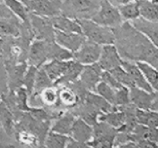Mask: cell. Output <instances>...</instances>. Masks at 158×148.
<instances>
[{"mask_svg":"<svg viewBox=\"0 0 158 148\" xmlns=\"http://www.w3.org/2000/svg\"><path fill=\"white\" fill-rule=\"evenodd\" d=\"M113 32L114 45L123 61L143 62L158 69V49L131 22H123Z\"/></svg>","mask_w":158,"mask_h":148,"instance_id":"6da1fadb","label":"cell"},{"mask_svg":"<svg viewBox=\"0 0 158 148\" xmlns=\"http://www.w3.org/2000/svg\"><path fill=\"white\" fill-rule=\"evenodd\" d=\"M73 59V53L61 48L55 41L34 39L31 42L28 53V65L41 67L44 63L52 60L68 61Z\"/></svg>","mask_w":158,"mask_h":148,"instance_id":"7a4b0ae2","label":"cell"},{"mask_svg":"<svg viewBox=\"0 0 158 148\" xmlns=\"http://www.w3.org/2000/svg\"><path fill=\"white\" fill-rule=\"evenodd\" d=\"M102 0H62V15L75 20H91Z\"/></svg>","mask_w":158,"mask_h":148,"instance_id":"3957f363","label":"cell"},{"mask_svg":"<svg viewBox=\"0 0 158 148\" xmlns=\"http://www.w3.org/2000/svg\"><path fill=\"white\" fill-rule=\"evenodd\" d=\"M80 25L81 31L85 40L99 45H108L114 44L115 36L113 29L108 27H104L102 25L96 23L93 20L86 19V20H77Z\"/></svg>","mask_w":158,"mask_h":148,"instance_id":"277c9868","label":"cell"},{"mask_svg":"<svg viewBox=\"0 0 158 148\" xmlns=\"http://www.w3.org/2000/svg\"><path fill=\"white\" fill-rule=\"evenodd\" d=\"M93 128V139L87 143L90 148H115L117 130L104 121H98Z\"/></svg>","mask_w":158,"mask_h":148,"instance_id":"5b68a950","label":"cell"},{"mask_svg":"<svg viewBox=\"0 0 158 148\" xmlns=\"http://www.w3.org/2000/svg\"><path fill=\"white\" fill-rule=\"evenodd\" d=\"M91 20L104 27H108L111 29L119 27L124 22L120 15L118 7L115 4H113L110 0L101 1L99 11Z\"/></svg>","mask_w":158,"mask_h":148,"instance_id":"8992f818","label":"cell"},{"mask_svg":"<svg viewBox=\"0 0 158 148\" xmlns=\"http://www.w3.org/2000/svg\"><path fill=\"white\" fill-rule=\"evenodd\" d=\"M29 14L52 19L62 15V0H21Z\"/></svg>","mask_w":158,"mask_h":148,"instance_id":"52a82bcc","label":"cell"},{"mask_svg":"<svg viewBox=\"0 0 158 148\" xmlns=\"http://www.w3.org/2000/svg\"><path fill=\"white\" fill-rule=\"evenodd\" d=\"M29 22L34 34V39L55 41V28L50 19L29 14Z\"/></svg>","mask_w":158,"mask_h":148,"instance_id":"ba28073f","label":"cell"},{"mask_svg":"<svg viewBox=\"0 0 158 148\" xmlns=\"http://www.w3.org/2000/svg\"><path fill=\"white\" fill-rule=\"evenodd\" d=\"M4 70L6 72V87L7 91H15L20 87H23L25 73L28 69V63H14L3 62Z\"/></svg>","mask_w":158,"mask_h":148,"instance_id":"9c48e42d","label":"cell"},{"mask_svg":"<svg viewBox=\"0 0 158 148\" xmlns=\"http://www.w3.org/2000/svg\"><path fill=\"white\" fill-rule=\"evenodd\" d=\"M102 48V45L85 40L77 52L73 53V60L83 66L96 64L99 62Z\"/></svg>","mask_w":158,"mask_h":148,"instance_id":"30bf717a","label":"cell"},{"mask_svg":"<svg viewBox=\"0 0 158 148\" xmlns=\"http://www.w3.org/2000/svg\"><path fill=\"white\" fill-rule=\"evenodd\" d=\"M103 72V69L100 67L98 63L93 65H85L82 68L78 81L87 91L94 92L97 86L102 81Z\"/></svg>","mask_w":158,"mask_h":148,"instance_id":"8fae6325","label":"cell"},{"mask_svg":"<svg viewBox=\"0 0 158 148\" xmlns=\"http://www.w3.org/2000/svg\"><path fill=\"white\" fill-rule=\"evenodd\" d=\"M122 62L123 60L114 44L104 45L102 48V53L98 64L103 69V71H111L114 68L121 66Z\"/></svg>","mask_w":158,"mask_h":148,"instance_id":"7c38bea8","label":"cell"},{"mask_svg":"<svg viewBox=\"0 0 158 148\" xmlns=\"http://www.w3.org/2000/svg\"><path fill=\"white\" fill-rule=\"evenodd\" d=\"M84 41L85 37L83 36V34L67 33L55 30V42L72 53L77 52Z\"/></svg>","mask_w":158,"mask_h":148,"instance_id":"4fadbf2b","label":"cell"},{"mask_svg":"<svg viewBox=\"0 0 158 148\" xmlns=\"http://www.w3.org/2000/svg\"><path fill=\"white\" fill-rule=\"evenodd\" d=\"M77 116L72 111H64L53 119L50 127V132L64 136H70L71 129Z\"/></svg>","mask_w":158,"mask_h":148,"instance_id":"5bb4252c","label":"cell"},{"mask_svg":"<svg viewBox=\"0 0 158 148\" xmlns=\"http://www.w3.org/2000/svg\"><path fill=\"white\" fill-rule=\"evenodd\" d=\"M71 62H72V59L68 60V61L52 60V61L44 63V64L41 66V68L45 71V73L48 75V77L53 82V86H55V84L66 74L68 68L70 67Z\"/></svg>","mask_w":158,"mask_h":148,"instance_id":"9a60e30c","label":"cell"},{"mask_svg":"<svg viewBox=\"0 0 158 148\" xmlns=\"http://www.w3.org/2000/svg\"><path fill=\"white\" fill-rule=\"evenodd\" d=\"M93 135H94L93 125H90L84 119L77 116L73 125H72L71 133L69 137L71 139L77 141V142L88 143L93 139Z\"/></svg>","mask_w":158,"mask_h":148,"instance_id":"2e32d148","label":"cell"},{"mask_svg":"<svg viewBox=\"0 0 158 148\" xmlns=\"http://www.w3.org/2000/svg\"><path fill=\"white\" fill-rule=\"evenodd\" d=\"M15 138L18 143L27 148H44V143L38 135L18 125H15Z\"/></svg>","mask_w":158,"mask_h":148,"instance_id":"e0dca14e","label":"cell"},{"mask_svg":"<svg viewBox=\"0 0 158 148\" xmlns=\"http://www.w3.org/2000/svg\"><path fill=\"white\" fill-rule=\"evenodd\" d=\"M59 91V105L66 109H73L80 102L77 92L71 86H58Z\"/></svg>","mask_w":158,"mask_h":148,"instance_id":"ac0fdd59","label":"cell"},{"mask_svg":"<svg viewBox=\"0 0 158 148\" xmlns=\"http://www.w3.org/2000/svg\"><path fill=\"white\" fill-rule=\"evenodd\" d=\"M17 117L2 99L0 100V127L9 137H15Z\"/></svg>","mask_w":158,"mask_h":148,"instance_id":"d6986e66","label":"cell"},{"mask_svg":"<svg viewBox=\"0 0 158 148\" xmlns=\"http://www.w3.org/2000/svg\"><path fill=\"white\" fill-rule=\"evenodd\" d=\"M122 67L124 68V70L127 72L129 77L131 78L132 82L135 84V87H139V89L145 90L147 92L152 93L153 90L151 89L149 83L147 82V80L145 79L143 73L140 70L137 63L129 62V61H123L122 62Z\"/></svg>","mask_w":158,"mask_h":148,"instance_id":"ffe728a7","label":"cell"},{"mask_svg":"<svg viewBox=\"0 0 158 148\" xmlns=\"http://www.w3.org/2000/svg\"><path fill=\"white\" fill-rule=\"evenodd\" d=\"M129 100L137 109L148 110L151 108V104L153 101V92H147L139 87L129 89Z\"/></svg>","mask_w":158,"mask_h":148,"instance_id":"44dd1931","label":"cell"},{"mask_svg":"<svg viewBox=\"0 0 158 148\" xmlns=\"http://www.w3.org/2000/svg\"><path fill=\"white\" fill-rule=\"evenodd\" d=\"M22 22L17 17L1 18L0 17V39L8 37H19L21 35Z\"/></svg>","mask_w":158,"mask_h":148,"instance_id":"7402d4cb","label":"cell"},{"mask_svg":"<svg viewBox=\"0 0 158 148\" xmlns=\"http://www.w3.org/2000/svg\"><path fill=\"white\" fill-rule=\"evenodd\" d=\"M50 22H52L55 30L62 31V32H67V33L82 34L80 25H79L78 21L75 20V19L66 17L64 15H60L50 19Z\"/></svg>","mask_w":158,"mask_h":148,"instance_id":"603a6c76","label":"cell"},{"mask_svg":"<svg viewBox=\"0 0 158 148\" xmlns=\"http://www.w3.org/2000/svg\"><path fill=\"white\" fill-rule=\"evenodd\" d=\"M99 121H104L109 125H111L112 128H114L115 130L119 131L126 122V114L125 111L121 107L118 108H114L112 111L102 113L99 116Z\"/></svg>","mask_w":158,"mask_h":148,"instance_id":"cb8c5ba5","label":"cell"},{"mask_svg":"<svg viewBox=\"0 0 158 148\" xmlns=\"http://www.w3.org/2000/svg\"><path fill=\"white\" fill-rule=\"evenodd\" d=\"M139 31L145 34L151 42L158 49V22L145 21L142 18L138 19L134 22H131Z\"/></svg>","mask_w":158,"mask_h":148,"instance_id":"d4e9b609","label":"cell"},{"mask_svg":"<svg viewBox=\"0 0 158 148\" xmlns=\"http://www.w3.org/2000/svg\"><path fill=\"white\" fill-rule=\"evenodd\" d=\"M138 5L143 20L158 22V2L156 0H138Z\"/></svg>","mask_w":158,"mask_h":148,"instance_id":"484cf974","label":"cell"},{"mask_svg":"<svg viewBox=\"0 0 158 148\" xmlns=\"http://www.w3.org/2000/svg\"><path fill=\"white\" fill-rule=\"evenodd\" d=\"M35 97H38L41 103H42V105L44 107H47V108H56L59 105V91H58V87L56 86L46 87V89L42 90Z\"/></svg>","mask_w":158,"mask_h":148,"instance_id":"4316f807","label":"cell"},{"mask_svg":"<svg viewBox=\"0 0 158 148\" xmlns=\"http://www.w3.org/2000/svg\"><path fill=\"white\" fill-rule=\"evenodd\" d=\"M135 117L138 124L143 125L147 128H158V112L151 109L143 110L135 108Z\"/></svg>","mask_w":158,"mask_h":148,"instance_id":"83f0119b","label":"cell"},{"mask_svg":"<svg viewBox=\"0 0 158 148\" xmlns=\"http://www.w3.org/2000/svg\"><path fill=\"white\" fill-rule=\"evenodd\" d=\"M2 4H4L22 23L29 22V11L21 0H2Z\"/></svg>","mask_w":158,"mask_h":148,"instance_id":"f1b7e54d","label":"cell"},{"mask_svg":"<svg viewBox=\"0 0 158 148\" xmlns=\"http://www.w3.org/2000/svg\"><path fill=\"white\" fill-rule=\"evenodd\" d=\"M137 65L143 73L145 79L147 80L151 89L153 90V92L158 91V69L143 62H139L137 63Z\"/></svg>","mask_w":158,"mask_h":148,"instance_id":"f546056e","label":"cell"},{"mask_svg":"<svg viewBox=\"0 0 158 148\" xmlns=\"http://www.w3.org/2000/svg\"><path fill=\"white\" fill-rule=\"evenodd\" d=\"M117 7L124 22H134L141 18L138 1L118 5Z\"/></svg>","mask_w":158,"mask_h":148,"instance_id":"4dcf8cb0","label":"cell"},{"mask_svg":"<svg viewBox=\"0 0 158 148\" xmlns=\"http://www.w3.org/2000/svg\"><path fill=\"white\" fill-rule=\"evenodd\" d=\"M117 91H119V90H114L113 87H110L109 84H107L106 82H104V81H101V82L97 86L96 91H94V93L98 94V95L102 97L103 99H105L109 104H111L114 108H116Z\"/></svg>","mask_w":158,"mask_h":148,"instance_id":"1f68e13d","label":"cell"},{"mask_svg":"<svg viewBox=\"0 0 158 148\" xmlns=\"http://www.w3.org/2000/svg\"><path fill=\"white\" fill-rule=\"evenodd\" d=\"M52 86H53V82L50 80L48 75L45 73V71H44L42 68L39 67L36 73L35 83H34V91L30 99H33L34 97L38 95L42 90L46 89V87H52Z\"/></svg>","mask_w":158,"mask_h":148,"instance_id":"d6a6232c","label":"cell"},{"mask_svg":"<svg viewBox=\"0 0 158 148\" xmlns=\"http://www.w3.org/2000/svg\"><path fill=\"white\" fill-rule=\"evenodd\" d=\"M69 140L70 137L49 132L45 139L44 148H66Z\"/></svg>","mask_w":158,"mask_h":148,"instance_id":"836d02e7","label":"cell"},{"mask_svg":"<svg viewBox=\"0 0 158 148\" xmlns=\"http://www.w3.org/2000/svg\"><path fill=\"white\" fill-rule=\"evenodd\" d=\"M109 73L118 81L120 84H122L123 87H127V89H132L135 87V84L132 82L131 78L129 77L128 73L124 70V68L121 66H119L117 68H114L113 70L109 71Z\"/></svg>","mask_w":158,"mask_h":148,"instance_id":"e575fe53","label":"cell"},{"mask_svg":"<svg viewBox=\"0 0 158 148\" xmlns=\"http://www.w3.org/2000/svg\"><path fill=\"white\" fill-rule=\"evenodd\" d=\"M38 70V67L35 66H28V69L25 73L24 80H23V87L27 90L28 94H29L30 98L33 94L34 91V83H35V78H36V73Z\"/></svg>","mask_w":158,"mask_h":148,"instance_id":"d590c367","label":"cell"},{"mask_svg":"<svg viewBox=\"0 0 158 148\" xmlns=\"http://www.w3.org/2000/svg\"><path fill=\"white\" fill-rule=\"evenodd\" d=\"M138 148H158V144L154 141L148 140V139H144L139 141L137 143Z\"/></svg>","mask_w":158,"mask_h":148,"instance_id":"8d00e7d4","label":"cell"},{"mask_svg":"<svg viewBox=\"0 0 158 148\" xmlns=\"http://www.w3.org/2000/svg\"><path fill=\"white\" fill-rule=\"evenodd\" d=\"M66 148H90V146L88 145L87 143H82V142H77L73 139L69 140V142L67 144V147Z\"/></svg>","mask_w":158,"mask_h":148,"instance_id":"74e56055","label":"cell"},{"mask_svg":"<svg viewBox=\"0 0 158 148\" xmlns=\"http://www.w3.org/2000/svg\"><path fill=\"white\" fill-rule=\"evenodd\" d=\"M0 17L1 18H14L15 15L12 14L9 9L6 8V6L4 4H1V3H0Z\"/></svg>","mask_w":158,"mask_h":148,"instance_id":"f35d334b","label":"cell"},{"mask_svg":"<svg viewBox=\"0 0 158 148\" xmlns=\"http://www.w3.org/2000/svg\"><path fill=\"white\" fill-rule=\"evenodd\" d=\"M151 110L158 112V91L153 92V101L151 104Z\"/></svg>","mask_w":158,"mask_h":148,"instance_id":"ab89813d","label":"cell"},{"mask_svg":"<svg viewBox=\"0 0 158 148\" xmlns=\"http://www.w3.org/2000/svg\"><path fill=\"white\" fill-rule=\"evenodd\" d=\"M115 148H138V146L135 142H126L115 146Z\"/></svg>","mask_w":158,"mask_h":148,"instance_id":"60d3db41","label":"cell"},{"mask_svg":"<svg viewBox=\"0 0 158 148\" xmlns=\"http://www.w3.org/2000/svg\"><path fill=\"white\" fill-rule=\"evenodd\" d=\"M135 1H138V0H115L117 6L121 4H126V3H129V2H135Z\"/></svg>","mask_w":158,"mask_h":148,"instance_id":"b9f144b4","label":"cell"},{"mask_svg":"<svg viewBox=\"0 0 158 148\" xmlns=\"http://www.w3.org/2000/svg\"><path fill=\"white\" fill-rule=\"evenodd\" d=\"M0 61H3V57H2L1 53H0Z\"/></svg>","mask_w":158,"mask_h":148,"instance_id":"7bdbcfd3","label":"cell"},{"mask_svg":"<svg viewBox=\"0 0 158 148\" xmlns=\"http://www.w3.org/2000/svg\"><path fill=\"white\" fill-rule=\"evenodd\" d=\"M0 100H1V96H0Z\"/></svg>","mask_w":158,"mask_h":148,"instance_id":"ee69618b","label":"cell"},{"mask_svg":"<svg viewBox=\"0 0 158 148\" xmlns=\"http://www.w3.org/2000/svg\"><path fill=\"white\" fill-rule=\"evenodd\" d=\"M156 1H157V2H158V0H156Z\"/></svg>","mask_w":158,"mask_h":148,"instance_id":"f6af8a7d","label":"cell"},{"mask_svg":"<svg viewBox=\"0 0 158 148\" xmlns=\"http://www.w3.org/2000/svg\"><path fill=\"white\" fill-rule=\"evenodd\" d=\"M0 95H1V93H0Z\"/></svg>","mask_w":158,"mask_h":148,"instance_id":"bcb514c9","label":"cell"},{"mask_svg":"<svg viewBox=\"0 0 158 148\" xmlns=\"http://www.w3.org/2000/svg\"><path fill=\"white\" fill-rule=\"evenodd\" d=\"M157 144H158V143H157Z\"/></svg>","mask_w":158,"mask_h":148,"instance_id":"7dc6e473","label":"cell"}]
</instances>
